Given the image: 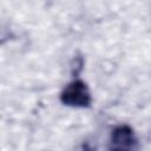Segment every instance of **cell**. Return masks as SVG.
<instances>
[{
	"mask_svg": "<svg viewBox=\"0 0 151 151\" xmlns=\"http://www.w3.org/2000/svg\"><path fill=\"white\" fill-rule=\"evenodd\" d=\"M136 145L137 138L130 126L120 125L111 132L109 151H134Z\"/></svg>",
	"mask_w": 151,
	"mask_h": 151,
	"instance_id": "2",
	"label": "cell"
},
{
	"mask_svg": "<svg viewBox=\"0 0 151 151\" xmlns=\"http://www.w3.org/2000/svg\"><path fill=\"white\" fill-rule=\"evenodd\" d=\"M80 151H93V149H92L88 144H84V145L80 147Z\"/></svg>",
	"mask_w": 151,
	"mask_h": 151,
	"instance_id": "3",
	"label": "cell"
},
{
	"mask_svg": "<svg viewBox=\"0 0 151 151\" xmlns=\"http://www.w3.org/2000/svg\"><path fill=\"white\" fill-rule=\"evenodd\" d=\"M60 100L68 106L88 107L91 105L92 98L87 85L80 79H74L63 90L60 94Z\"/></svg>",
	"mask_w": 151,
	"mask_h": 151,
	"instance_id": "1",
	"label": "cell"
}]
</instances>
